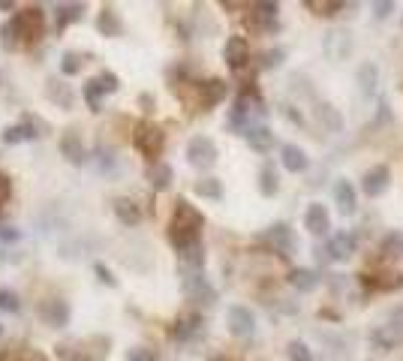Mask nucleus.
Wrapping results in <instances>:
<instances>
[{
	"instance_id": "1",
	"label": "nucleus",
	"mask_w": 403,
	"mask_h": 361,
	"mask_svg": "<svg viewBox=\"0 0 403 361\" xmlns=\"http://www.w3.org/2000/svg\"><path fill=\"white\" fill-rule=\"evenodd\" d=\"M202 226H205V217L202 211L190 205L187 199H178L175 202V214H172V223H169V241L175 250H184L190 244H199V235H202Z\"/></svg>"
},
{
	"instance_id": "2",
	"label": "nucleus",
	"mask_w": 403,
	"mask_h": 361,
	"mask_svg": "<svg viewBox=\"0 0 403 361\" xmlns=\"http://www.w3.org/2000/svg\"><path fill=\"white\" fill-rule=\"evenodd\" d=\"M133 147L142 157L157 163L163 147H166V133H163L157 124H151V121H142V124H136V130H133Z\"/></svg>"
},
{
	"instance_id": "3",
	"label": "nucleus",
	"mask_w": 403,
	"mask_h": 361,
	"mask_svg": "<svg viewBox=\"0 0 403 361\" xmlns=\"http://www.w3.org/2000/svg\"><path fill=\"white\" fill-rule=\"evenodd\" d=\"M180 289H184V295L190 301H196V305H214V301H217V289L208 283V277H205L202 271L180 277Z\"/></svg>"
},
{
	"instance_id": "4",
	"label": "nucleus",
	"mask_w": 403,
	"mask_h": 361,
	"mask_svg": "<svg viewBox=\"0 0 403 361\" xmlns=\"http://www.w3.org/2000/svg\"><path fill=\"white\" fill-rule=\"evenodd\" d=\"M217 145L208 136H193L190 145H187V160H190L193 169H211L217 163Z\"/></svg>"
},
{
	"instance_id": "5",
	"label": "nucleus",
	"mask_w": 403,
	"mask_h": 361,
	"mask_svg": "<svg viewBox=\"0 0 403 361\" xmlns=\"http://www.w3.org/2000/svg\"><path fill=\"white\" fill-rule=\"evenodd\" d=\"M15 19H19L24 43H37V39L45 34V12H43V6H28V10H21Z\"/></svg>"
},
{
	"instance_id": "6",
	"label": "nucleus",
	"mask_w": 403,
	"mask_h": 361,
	"mask_svg": "<svg viewBox=\"0 0 403 361\" xmlns=\"http://www.w3.org/2000/svg\"><path fill=\"white\" fill-rule=\"evenodd\" d=\"M259 241L268 244V247L274 250V253H280V256H292V253H295V244H298V241H295V232H292V229L286 226V223H274L265 235L259 238Z\"/></svg>"
},
{
	"instance_id": "7",
	"label": "nucleus",
	"mask_w": 403,
	"mask_h": 361,
	"mask_svg": "<svg viewBox=\"0 0 403 361\" xmlns=\"http://www.w3.org/2000/svg\"><path fill=\"white\" fill-rule=\"evenodd\" d=\"M355 247H358V241H355V235L352 232H334L331 238H328L322 253L331 262H349L352 253H355Z\"/></svg>"
},
{
	"instance_id": "8",
	"label": "nucleus",
	"mask_w": 403,
	"mask_h": 361,
	"mask_svg": "<svg viewBox=\"0 0 403 361\" xmlns=\"http://www.w3.org/2000/svg\"><path fill=\"white\" fill-rule=\"evenodd\" d=\"M39 316H43V322L48 328H67L72 310L63 298H45L43 305H39Z\"/></svg>"
},
{
	"instance_id": "9",
	"label": "nucleus",
	"mask_w": 403,
	"mask_h": 361,
	"mask_svg": "<svg viewBox=\"0 0 403 361\" xmlns=\"http://www.w3.org/2000/svg\"><path fill=\"white\" fill-rule=\"evenodd\" d=\"M61 154H63V160H67L70 166H85V163L90 160L79 130H67V133L61 136Z\"/></svg>"
},
{
	"instance_id": "10",
	"label": "nucleus",
	"mask_w": 403,
	"mask_h": 361,
	"mask_svg": "<svg viewBox=\"0 0 403 361\" xmlns=\"http://www.w3.org/2000/svg\"><path fill=\"white\" fill-rule=\"evenodd\" d=\"M389 180H391V172L385 163H376L373 169L364 172V178H361V190H364L370 199H376V196H382L389 190Z\"/></svg>"
},
{
	"instance_id": "11",
	"label": "nucleus",
	"mask_w": 403,
	"mask_h": 361,
	"mask_svg": "<svg viewBox=\"0 0 403 361\" xmlns=\"http://www.w3.org/2000/svg\"><path fill=\"white\" fill-rule=\"evenodd\" d=\"M226 322H229V331H232L235 338H250V334L256 331V316L250 313V307H241V305L229 307Z\"/></svg>"
},
{
	"instance_id": "12",
	"label": "nucleus",
	"mask_w": 403,
	"mask_h": 361,
	"mask_svg": "<svg viewBox=\"0 0 403 361\" xmlns=\"http://www.w3.org/2000/svg\"><path fill=\"white\" fill-rule=\"evenodd\" d=\"M223 61L232 70H244L250 63V43L244 37H229L223 45Z\"/></svg>"
},
{
	"instance_id": "13",
	"label": "nucleus",
	"mask_w": 403,
	"mask_h": 361,
	"mask_svg": "<svg viewBox=\"0 0 403 361\" xmlns=\"http://www.w3.org/2000/svg\"><path fill=\"white\" fill-rule=\"evenodd\" d=\"M304 229H307L310 235H328V229H331V217H328V208L325 205H307V211H304Z\"/></svg>"
},
{
	"instance_id": "14",
	"label": "nucleus",
	"mask_w": 403,
	"mask_h": 361,
	"mask_svg": "<svg viewBox=\"0 0 403 361\" xmlns=\"http://www.w3.org/2000/svg\"><path fill=\"white\" fill-rule=\"evenodd\" d=\"M205 331V319L199 313H187V316H178V322L172 325V338L175 340H193Z\"/></svg>"
},
{
	"instance_id": "15",
	"label": "nucleus",
	"mask_w": 403,
	"mask_h": 361,
	"mask_svg": "<svg viewBox=\"0 0 403 361\" xmlns=\"http://www.w3.org/2000/svg\"><path fill=\"white\" fill-rule=\"evenodd\" d=\"M226 94H229V85L223 79H208V81H202V85H199V100H202L205 109L220 105L226 100Z\"/></svg>"
},
{
	"instance_id": "16",
	"label": "nucleus",
	"mask_w": 403,
	"mask_h": 361,
	"mask_svg": "<svg viewBox=\"0 0 403 361\" xmlns=\"http://www.w3.org/2000/svg\"><path fill=\"white\" fill-rule=\"evenodd\" d=\"M334 202L337 208H340V214H355L358 208V196H355V187H352V180H337L334 184Z\"/></svg>"
},
{
	"instance_id": "17",
	"label": "nucleus",
	"mask_w": 403,
	"mask_h": 361,
	"mask_svg": "<svg viewBox=\"0 0 403 361\" xmlns=\"http://www.w3.org/2000/svg\"><path fill=\"white\" fill-rule=\"evenodd\" d=\"M325 54L334 57V61H343L349 52H352V39L347 30H331V34H325Z\"/></svg>"
},
{
	"instance_id": "18",
	"label": "nucleus",
	"mask_w": 403,
	"mask_h": 361,
	"mask_svg": "<svg viewBox=\"0 0 403 361\" xmlns=\"http://www.w3.org/2000/svg\"><path fill=\"white\" fill-rule=\"evenodd\" d=\"M244 138H247V145H250L253 151H259V154H268L271 147H274V142H277L274 133H271L265 124H253V127L244 133Z\"/></svg>"
},
{
	"instance_id": "19",
	"label": "nucleus",
	"mask_w": 403,
	"mask_h": 361,
	"mask_svg": "<svg viewBox=\"0 0 403 361\" xmlns=\"http://www.w3.org/2000/svg\"><path fill=\"white\" fill-rule=\"evenodd\" d=\"M172 180H175V172H172L169 163L157 160V163H151V166H147V184H151L157 193L169 190V187H172Z\"/></svg>"
},
{
	"instance_id": "20",
	"label": "nucleus",
	"mask_w": 403,
	"mask_h": 361,
	"mask_svg": "<svg viewBox=\"0 0 403 361\" xmlns=\"http://www.w3.org/2000/svg\"><path fill=\"white\" fill-rule=\"evenodd\" d=\"M112 211H114V217H118L123 226H138V223H142V208H138L133 199H127V196L114 199Z\"/></svg>"
},
{
	"instance_id": "21",
	"label": "nucleus",
	"mask_w": 403,
	"mask_h": 361,
	"mask_svg": "<svg viewBox=\"0 0 403 361\" xmlns=\"http://www.w3.org/2000/svg\"><path fill=\"white\" fill-rule=\"evenodd\" d=\"M96 30H100L103 37H121L123 34V21L114 6H103L100 15H96Z\"/></svg>"
},
{
	"instance_id": "22",
	"label": "nucleus",
	"mask_w": 403,
	"mask_h": 361,
	"mask_svg": "<svg viewBox=\"0 0 403 361\" xmlns=\"http://www.w3.org/2000/svg\"><path fill=\"white\" fill-rule=\"evenodd\" d=\"M280 163H283L286 172H292V175H298V172H304V169L310 166L307 154H304L298 145H283L280 147Z\"/></svg>"
},
{
	"instance_id": "23",
	"label": "nucleus",
	"mask_w": 403,
	"mask_h": 361,
	"mask_svg": "<svg viewBox=\"0 0 403 361\" xmlns=\"http://www.w3.org/2000/svg\"><path fill=\"white\" fill-rule=\"evenodd\" d=\"M178 262H180V268H184V274H196V271H202V265H205L202 241L190 244V247H184V250H178Z\"/></svg>"
},
{
	"instance_id": "24",
	"label": "nucleus",
	"mask_w": 403,
	"mask_h": 361,
	"mask_svg": "<svg viewBox=\"0 0 403 361\" xmlns=\"http://www.w3.org/2000/svg\"><path fill=\"white\" fill-rule=\"evenodd\" d=\"M81 15H85V3H57L54 6V30H63L70 24L81 21Z\"/></svg>"
},
{
	"instance_id": "25",
	"label": "nucleus",
	"mask_w": 403,
	"mask_h": 361,
	"mask_svg": "<svg viewBox=\"0 0 403 361\" xmlns=\"http://www.w3.org/2000/svg\"><path fill=\"white\" fill-rule=\"evenodd\" d=\"M400 340H403V334H400L397 325H380L373 334H370V343H373L376 349H385V352L394 349Z\"/></svg>"
},
{
	"instance_id": "26",
	"label": "nucleus",
	"mask_w": 403,
	"mask_h": 361,
	"mask_svg": "<svg viewBox=\"0 0 403 361\" xmlns=\"http://www.w3.org/2000/svg\"><path fill=\"white\" fill-rule=\"evenodd\" d=\"M21 43H24V37H21L19 19L12 15L10 21L0 24V48H3V52H15V48H19Z\"/></svg>"
},
{
	"instance_id": "27",
	"label": "nucleus",
	"mask_w": 403,
	"mask_h": 361,
	"mask_svg": "<svg viewBox=\"0 0 403 361\" xmlns=\"http://www.w3.org/2000/svg\"><path fill=\"white\" fill-rule=\"evenodd\" d=\"M286 280H289V286H295L298 292H313L319 286V274L313 268H292Z\"/></svg>"
},
{
	"instance_id": "28",
	"label": "nucleus",
	"mask_w": 403,
	"mask_h": 361,
	"mask_svg": "<svg viewBox=\"0 0 403 361\" xmlns=\"http://www.w3.org/2000/svg\"><path fill=\"white\" fill-rule=\"evenodd\" d=\"M45 94H48V100L57 103L61 109H72V103H76V96H72L70 85H63V81H57V79H48Z\"/></svg>"
},
{
	"instance_id": "29",
	"label": "nucleus",
	"mask_w": 403,
	"mask_h": 361,
	"mask_svg": "<svg viewBox=\"0 0 403 361\" xmlns=\"http://www.w3.org/2000/svg\"><path fill=\"white\" fill-rule=\"evenodd\" d=\"M376 81H380V70H376V63H361L358 67V87L364 96H373L376 94Z\"/></svg>"
},
{
	"instance_id": "30",
	"label": "nucleus",
	"mask_w": 403,
	"mask_h": 361,
	"mask_svg": "<svg viewBox=\"0 0 403 361\" xmlns=\"http://www.w3.org/2000/svg\"><path fill=\"white\" fill-rule=\"evenodd\" d=\"M277 190H280V178H277V169L271 166V163H265L259 172V193L262 196H277Z\"/></svg>"
},
{
	"instance_id": "31",
	"label": "nucleus",
	"mask_w": 403,
	"mask_h": 361,
	"mask_svg": "<svg viewBox=\"0 0 403 361\" xmlns=\"http://www.w3.org/2000/svg\"><path fill=\"white\" fill-rule=\"evenodd\" d=\"M193 190H196V196H202V199H214V202L223 199V184H220V178H202V180H196Z\"/></svg>"
},
{
	"instance_id": "32",
	"label": "nucleus",
	"mask_w": 403,
	"mask_h": 361,
	"mask_svg": "<svg viewBox=\"0 0 403 361\" xmlns=\"http://www.w3.org/2000/svg\"><path fill=\"white\" fill-rule=\"evenodd\" d=\"M81 96H85V103H87V109L90 112H103V90H100V85H96V79H90V81H85V87H81Z\"/></svg>"
},
{
	"instance_id": "33",
	"label": "nucleus",
	"mask_w": 403,
	"mask_h": 361,
	"mask_svg": "<svg viewBox=\"0 0 403 361\" xmlns=\"http://www.w3.org/2000/svg\"><path fill=\"white\" fill-rule=\"evenodd\" d=\"M382 256L385 259H403V232H391V235H385V241H382Z\"/></svg>"
},
{
	"instance_id": "34",
	"label": "nucleus",
	"mask_w": 403,
	"mask_h": 361,
	"mask_svg": "<svg viewBox=\"0 0 403 361\" xmlns=\"http://www.w3.org/2000/svg\"><path fill=\"white\" fill-rule=\"evenodd\" d=\"M57 358L61 361H87L85 343H61L57 347Z\"/></svg>"
},
{
	"instance_id": "35",
	"label": "nucleus",
	"mask_w": 403,
	"mask_h": 361,
	"mask_svg": "<svg viewBox=\"0 0 403 361\" xmlns=\"http://www.w3.org/2000/svg\"><path fill=\"white\" fill-rule=\"evenodd\" d=\"M316 114H319V121H322V127H328L331 133H340L343 130V118L337 114V109H331V105H319Z\"/></svg>"
},
{
	"instance_id": "36",
	"label": "nucleus",
	"mask_w": 403,
	"mask_h": 361,
	"mask_svg": "<svg viewBox=\"0 0 403 361\" xmlns=\"http://www.w3.org/2000/svg\"><path fill=\"white\" fill-rule=\"evenodd\" d=\"M0 310H3V313H19V310H21L19 292L10 289V286H3V289H0Z\"/></svg>"
},
{
	"instance_id": "37",
	"label": "nucleus",
	"mask_w": 403,
	"mask_h": 361,
	"mask_svg": "<svg viewBox=\"0 0 403 361\" xmlns=\"http://www.w3.org/2000/svg\"><path fill=\"white\" fill-rule=\"evenodd\" d=\"M81 67H85V61H81L79 52H63V57H61V72L63 76H79Z\"/></svg>"
},
{
	"instance_id": "38",
	"label": "nucleus",
	"mask_w": 403,
	"mask_h": 361,
	"mask_svg": "<svg viewBox=\"0 0 403 361\" xmlns=\"http://www.w3.org/2000/svg\"><path fill=\"white\" fill-rule=\"evenodd\" d=\"M247 24H250L253 30H265V34H274V30L280 28V24H277V19H268V15H262V12H256V10L250 12Z\"/></svg>"
},
{
	"instance_id": "39",
	"label": "nucleus",
	"mask_w": 403,
	"mask_h": 361,
	"mask_svg": "<svg viewBox=\"0 0 403 361\" xmlns=\"http://www.w3.org/2000/svg\"><path fill=\"white\" fill-rule=\"evenodd\" d=\"M286 352H289V361H313V352H310V347L304 340H292L286 347Z\"/></svg>"
},
{
	"instance_id": "40",
	"label": "nucleus",
	"mask_w": 403,
	"mask_h": 361,
	"mask_svg": "<svg viewBox=\"0 0 403 361\" xmlns=\"http://www.w3.org/2000/svg\"><path fill=\"white\" fill-rule=\"evenodd\" d=\"M96 85H100L103 94H118V87H121V79L114 76L112 70H103L100 76H96Z\"/></svg>"
},
{
	"instance_id": "41",
	"label": "nucleus",
	"mask_w": 403,
	"mask_h": 361,
	"mask_svg": "<svg viewBox=\"0 0 403 361\" xmlns=\"http://www.w3.org/2000/svg\"><path fill=\"white\" fill-rule=\"evenodd\" d=\"M19 142H28V136H24V127L21 124L6 127L3 130V145H19Z\"/></svg>"
},
{
	"instance_id": "42",
	"label": "nucleus",
	"mask_w": 403,
	"mask_h": 361,
	"mask_svg": "<svg viewBox=\"0 0 403 361\" xmlns=\"http://www.w3.org/2000/svg\"><path fill=\"white\" fill-rule=\"evenodd\" d=\"M127 361H157V352L147 347H133L127 349Z\"/></svg>"
},
{
	"instance_id": "43",
	"label": "nucleus",
	"mask_w": 403,
	"mask_h": 361,
	"mask_svg": "<svg viewBox=\"0 0 403 361\" xmlns=\"http://www.w3.org/2000/svg\"><path fill=\"white\" fill-rule=\"evenodd\" d=\"M283 57H286L283 48H271V52L262 54V67H265V70H271V67H280V63H283Z\"/></svg>"
},
{
	"instance_id": "44",
	"label": "nucleus",
	"mask_w": 403,
	"mask_h": 361,
	"mask_svg": "<svg viewBox=\"0 0 403 361\" xmlns=\"http://www.w3.org/2000/svg\"><path fill=\"white\" fill-rule=\"evenodd\" d=\"M94 274H96V280L105 283V286H112V289H114V286H118V277H114L112 271L103 265V262H96V265H94Z\"/></svg>"
},
{
	"instance_id": "45",
	"label": "nucleus",
	"mask_w": 403,
	"mask_h": 361,
	"mask_svg": "<svg viewBox=\"0 0 403 361\" xmlns=\"http://www.w3.org/2000/svg\"><path fill=\"white\" fill-rule=\"evenodd\" d=\"M253 10L262 12V15H268V19H277L280 6H277V3H271V0H259V3H253Z\"/></svg>"
},
{
	"instance_id": "46",
	"label": "nucleus",
	"mask_w": 403,
	"mask_h": 361,
	"mask_svg": "<svg viewBox=\"0 0 403 361\" xmlns=\"http://www.w3.org/2000/svg\"><path fill=\"white\" fill-rule=\"evenodd\" d=\"M10 196H12V178L0 172V205L10 202Z\"/></svg>"
},
{
	"instance_id": "47",
	"label": "nucleus",
	"mask_w": 403,
	"mask_h": 361,
	"mask_svg": "<svg viewBox=\"0 0 403 361\" xmlns=\"http://www.w3.org/2000/svg\"><path fill=\"white\" fill-rule=\"evenodd\" d=\"M391 12H394L391 0H380V3H373V15H376V19H389Z\"/></svg>"
},
{
	"instance_id": "48",
	"label": "nucleus",
	"mask_w": 403,
	"mask_h": 361,
	"mask_svg": "<svg viewBox=\"0 0 403 361\" xmlns=\"http://www.w3.org/2000/svg\"><path fill=\"white\" fill-rule=\"evenodd\" d=\"M0 238H3V241H19V229H12V226H0Z\"/></svg>"
},
{
	"instance_id": "49",
	"label": "nucleus",
	"mask_w": 403,
	"mask_h": 361,
	"mask_svg": "<svg viewBox=\"0 0 403 361\" xmlns=\"http://www.w3.org/2000/svg\"><path fill=\"white\" fill-rule=\"evenodd\" d=\"M12 6H15L12 0H0V10H12Z\"/></svg>"
},
{
	"instance_id": "50",
	"label": "nucleus",
	"mask_w": 403,
	"mask_h": 361,
	"mask_svg": "<svg viewBox=\"0 0 403 361\" xmlns=\"http://www.w3.org/2000/svg\"><path fill=\"white\" fill-rule=\"evenodd\" d=\"M214 361H226V358H214Z\"/></svg>"
},
{
	"instance_id": "51",
	"label": "nucleus",
	"mask_w": 403,
	"mask_h": 361,
	"mask_svg": "<svg viewBox=\"0 0 403 361\" xmlns=\"http://www.w3.org/2000/svg\"><path fill=\"white\" fill-rule=\"evenodd\" d=\"M0 334H3V325H0Z\"/></svg>"
}]
</instances>
